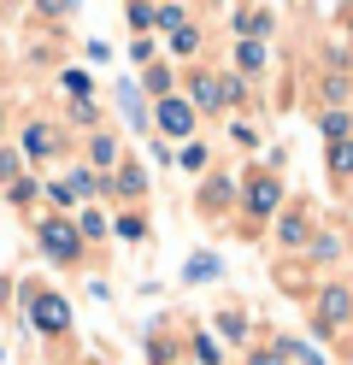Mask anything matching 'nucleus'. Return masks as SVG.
<instances>
[{"mask_svg": "<svg viewBox=\"0 0 353 365\" xmlns=\"http://www.w3.org/2000/svg\"><path fill=\"white\" fill-rule=\"evenodd\" d=\"M329 171H336V177H353V142H329Z\"/></svg>", "mask_w": 353, "mask_h": 365, "instance_id": "nucleus-14", "label": "nucleus"}, {"mask_svg": "<svg viewBox=\"0 0 353 365\" xmlns=\"http://www.w3.org/2000/svg\"><path fill=\"white\" fill-rule=\"evenodd\" d=\"M71 230H77V236H106V212H77V224H71Z\"/></svg>", "mask_w": 353, "mask_h": 365, "instance_id": "nucleus-15", "label": "nucleus"}, {"mask_svg": "<svg viewBox=\"0 0 353 365\" xmlns=\"http://www.w3.org/2000/svg\"><path fill=\"white\" fill-rule=\"evenodd\" d=\"M18 171H24V165H18V153H12V148H0V182H18Z\"/></svg>", "mask_w": 353, "mask_h": 365, "instance_id": "nucleus-28", "label": "nucleus"}, {"mask_svg": "<svg viewBox=\"0 0 353 365\" xmlns=\"http://www.w3.org/2000/svg\"><path fill=\"white\" fill-rule=\"evenodd\" d=\"M347 359H353V348H347Z\"/></svg>", "mask_w": 353, "mask_h": 365, "instance_id": "nucleus-36", "label": "nucleus"}, {"mask_svg": "<svg viewBox=\"0 0 353 365\" xmlns=\"http://www.w3.org/2000/svg\"><path fill=\"white\" fill-rule=\"evenodd\" d=\"M347 312H353V289H324L318 294V318H312V330H336V324H347Z\"/></svg>", "mask_w": 353, "mask_h": 365, "instance_id": "nucleus-5", "label": "nucleus"}, {"mask_svg": "<svg viewBox=\"0 0 353 365\" xmlns=\"http://www.w3.org/2000/svg\"><path fill=\"white\" fill-rule=\"evenodd\" d=\"M71 118H77V124H88V130H94V124H101V112H94V101H77V106H71Z\"/></svg>", "mask_w": 353, "mask_h": 365, "instance_id": "nucleus-29", "label": "nucleus"}, {"mask_svg": "<svg viewBox=\"0 0 353 365\" xmlns=\"http://www.w3.org/2000/svg\"><path fill=\"white\" fill-rule=\"evenodd\" d=\"M235 59H242V71H259V65H265V48H259V41H242Z\"/></svg>", "mask_w": 353, "mask_h": 365, "instance_id": "nucleus-18", "label": "nucleus"}, {"mask_svg": "<svg viewBox=\"0 0 353 365\" xmlns=\"http://www.w3.org/2000/svg\"><path fill=\"white\" fill-rule=\"evenodd\" d=\"M242 200H247V218H277V207H282V177H277V171H253Z\"/></svg>", "mask_w": 353, "mask_h": 365, "instance_id": "nucleus-3", "label": "nucleus"}, {"mask_svg": "<svg viewBox=\"0 0 353 365\" xmlns=\"http://www.w3.org/2000/svg\"><path fill=\"white\" fill-rule=\"evenodd\" d=\"M230 24H235V36H242V41H259V36L277 30V12H271V6H235Z\"/></svg>", "mask_w": 353, "mask_h": 365, "instance_id": "nucleus-6", "label": "nucleus"}, {"mask_svg": "<svg viewBox=\"0 0 353 365\" xmlns=\"http://www.w3.org/2000/svg\"><path fill=\"white\" fill-rule=\"evenodd\" d=\"M153 24H165V30L177 36V30L188 24V12H183V6H153Z\"/></svg>", "mask_w": 353, "mask_h": 365, "instance_id": "nucleus-17", "label": "nucleus"}, {"mask_svg": "<svg viewBox=\"0 0 353 365\" xmlns=\"http://www.w3.org/2000/svg\"><path fill=\"white\" fill-rule=\"evenodd\" d=\"M12 200H36V177H18L12 182Z\"/></svg>", "mask_w": 353, "mask_h": 365, "instance_id": "nucleus-32", "label": "nucleus"}, {"mask_svg": "<svg viewBox=\"0 0 353 365\" xmlns=\"http://www.w3.org/2000/svg\"><path fill=\"white\" fill-rule=\"evenodd\" d=\"M347 36H353V12H347Z\"/></svg>", "mask_w": 353, "mask_h": 365, "instance_id": "nucleus-34", "label": "nucleus"}, {"mask_svg": "<svg viewBox=\"0 0 353 365\" xmlns=\"http://www.w3.org/2000/svg\"><path fill=\"white\" fill-rule=\"evenodd\" d=\"M118 101H124V112H130V124H135V130L148 124V106H141V95H135V83H118Z\"/></svg>", "mask_w": 353, "mask_h": 365, "instance_id": "nucleus-12", "label": "nucleus"}, {"mask_svg": "<svg viewBox=\"0 0 353 365\" xmlns=\"http://www.w3.org/2000/svg\"><path fill=\"white\" fill-rule=\"evenodd\" d=\"M106 189H118L124 200H135V195H148V177H141V165H124V171L106 182Z\"/></svg>", "mask_w": 353, "mask_h": 365, "instance_id": "nucleus-10", "label": "nucleus"}, {"mask_svg": "<svg viewBox=\"0 0 353 365\" xmlns=\"http://www.w3.org/2000/svg\"><path fill=\"white\" fill-rule=\"evenodd\" d=\"M53 148H59V135L47 130V124H30V130H24V153H30V159H47Z\"/></svg>", "mask_w": 353, "mask_h": 365, "instance_id": "nucleus-9", "label": "nucleus"}, {"mask_svg": "<svg viewBox=\"0 0 353 365\" xmlns=\"http://www.w3.org/2000/svg\"><path fill=\"white\" fill-rule=\"evenodd\" d=\"M183 277H188V283H212V277H218V259H212V254H195Z\"/></svg>", "mask_w": 353, "mask_h": 365, "instance_id": "nucleus-13", "label": "nucleus"}, {"mask_svg": "<svg viewBox=\"0 0 353 365\" xmlns=\"http://www.w3.org/2000/svg\"><path fill=\"white\" fill-rule=\"evenodd\" d=\"M324 101H347V77H324Z\"/></svg>", "mask_w": 353, "mask_h": 365, "instance_id": "nucleus-31", "label": "nucleus"}, {"mask_svg": "<svg viewBox=\"0 0 353 365\" xmlns=\"http://www.w3.org/2000/svg\"><path fill=\"white\" fill-rule=\"evenodd\" d=\"M124 18H130V30H148V24H153V6H130Z\"/></svg>", "mask_w": 353, "mask_h": 365, "instance_id": "nucleus-30", "label": "nucleus"}, {"mask_svg": "<svg viewBox=\"0 0 353 365\" xmlns=\"http://www.w3.org/2000/svg\"><path fill=\"white\" fill-rule=\"evenodd\" d=\"M24 301H30V324L36 330H47V336H65L71 330V301H65V294H24Z\"/></svg>", "mask_w": 353, "mask_h": 365, "instance_id": "nucleus-2", "label": "nucleus"}, {"mask_svg": "<svg viewBox=\"0 0 353 365\" xmlns=\"http://www.w3.org/2000/svg\"><path fill=\"white\" fill-rule=\"evenodd\" d=\"M342 254V236H312V259H336Z\"/></svg>", "mask_w": 353, "mask_h": 365, "instance_id": "nucleus-23", "label": "nucleus"}, {"mask_svg": "<svg viewBox=\"0 0 353 365\" xmlns=\"http://www.w3.org/2000/svg\"><path fill=\"white\" fill-rule=\"evenodd\" d=\"M118 236H124V242H141V236H148V224H141L135 212H124V218H118Z\"/></svg>", "mask_w": 353, "mask_h": 365, "instance_id": "nucleus-20", "label": "nucleus"}, {"mask_svg": "<svg viewBox=\"0 0 353 365\" xmlns=\"http://www.w3.org/2000/svg\"><path fill=\"white\" fill-rule=\"evenodd\" d=\"M141 83H148V88H153V95H159V101H165V95H171V71H165V65H153V71H148V77H141Z\"/></svg>", "mask_w": 353, "mask_h": 365, "instance_id": "nucleus-21", "label": "nucleus"}, {"mask_svg": "<svg viewBox=\"0 0 353 365\" xmlns=\"http://www.w3.org/2000/svg\"><path fill=\"white\" fill-rule=\"evenodd\" d=\"M277 242L282 247H306V242H312V218H306V212H282L277 218Z\"/></svg>", "mask_w": 353, "mask_h": 365, "instance_id": "nucleus-8", "label": "nucleus"}, {"mask_svg": "<svg viewBox=\"0 0 353 365\" xmlns=\"http://www.w3.org/2000/svg\"><path fill=\"white\" fill-rule=\"evenodd\" d=\"M247 365H282V354L277 348H259V354H247Z\"/></svg>", "mask_w": 353, "mask_h": 365, "instance_id": "nucleus-33", "label": "nucleus"}, {"mask_svg": "<svg viewBox=\"0 0 353 365\" xmlns=\"http://www.w3.org/2000/svg\"><path fill=\"white\" fill-rule=\"evenodd\" d=\"M36 242H41L59 265H77V259H83V236L71 230V218H41V224H36Z\"/></svg>", "mask_w": 353, "mask_h": 365, "instance_id": "nucleus-1", "label": "nucleus"}, {"mask_svg": "<svg viewBox=\"0 0 353 365\" xmlns=\"http://www.w3.org/2000/svg\"><path fill=\"white\" fill-rule=\"evenodd\" d=\"M224 200H230V177H212L206 182V207H224Z\"/></svg>", "mask_w": 353, "mask_h": 365, "instance_id": "nucleus-25", "label": "nucleus"}, {"mask_svg": "<svg viewBox=\"0 0 353 365\" xmlns=\"http://www.w3.org/2000/svg\"><path fill=\"white\" fill-rule=\"evenodd\" d=\"M195 359H200V365H224V359H218V341H212V336H195Z\"/></svg>", "mask_w": 353, "mask_h": 365, "instance_id": "nucleus-24", "label": "nucleus"}, {"mask_svg": "<svg viewBox=\"0 0 353 365\" xmlns=\"http://www.w3.org/2000/svg\"><path fill=\"white\" fill-rule=\"evenodd\" d=\"M218 330L242 341V336H247V318H242V312H218Z\"/></svg>", "mask_w": 353, "mask_h": 365, "instance_id": "nucleus-22", "label": "nucleus"}, {"mask_svg": "<svg viewBox=\"0 0 353 365\" xmlns=\"http://www.w3.org/2000/svg\"><path fill=\"white\" fill-rule=\"evenodd\" d=\"M318 130H324V142H347V130H353V118H347V112L336 106V112H324V124H318Z\"/></svg>", "mask_w": 353, "mask_h": 365, "instance_id": "nucleus-11", "label": "nucleus"}, {"mask_svg": "<svg viewBox=\"0 0 353 365\" xmlns=\"http://www.w3.org/2000/svg\"><path fill=\"white\" fill-rule=\"evenodd\" d=\"M0 124H6V112H0Z\"/></svg>", "mask_w": 353, "mask_h": 365, "instance_id": "nucleus-35", "label": "nucleus"}, {"mask_svg": "<svg viewBox=\"0 0 353 365\" xmlns=\"http://www.w3.org/2000/svg\"><path fill=\"white\" fill-rule=\"evenodd\" d=\"M206 165V148L200 142H183V171H200Z\"/></svg>", "mask_w": 353, "mask_h": 365, "instance_id": "nucleus-27", "label": "nucleus"}, {"mask_svg": "<svg viewBox=\"0 0 353 365\" xmlns=\"http://www.w3.org/2000/svg\"><path fill=\"white\" fill-rule=\"evenodd\" d=\"M59 77H65V88H71L77 101H88V88H94V77H88V71H59Z\"/></svg>", "mask_w": 353, "mask_h": 365, "instance_id": "nucleus-19", "label": "nucleus"}, {"mask_svg": "<svg viewBox=\"0 0 353 365\" xmlns=\"http://www.w3.org/2000/svg\"><path fill=\"white\" fill-rule=\"evenodd\" d=\"M171 48H177V53H195V48H200V30H195V24L177 30V36H171Z\"/></svg>", "mask_w": 353, "mask_h": 365, "instance_id": "nucleus-26", "label": "nucleus"}, {"mask_svg": "<svg viewBox=\"0 0 353 365\" xmlns=\"http://www.w3.org/2000/svg\"><path fill=\"white\" fill-rule=\"evenodd\" d=\"M153 124H159L165 135H183V142H188V135H195V106H188L183 95H165V101L153 106Z\"/></svg>", "mask_w": 353, "mask_h": 365, "instance_id": "nucleus-4", "label": "nucleus"}, {"mask_svg": "<svg viewBox=\"0 0 353 365\" xmlns=\"http://www.w3.org/2000/svg\"><path fill=\"white\" fill-rule=\"evenodd\" d=\"M88 159H94V165H112V159H118V142H112V135H94V142H88Z\"/></svg>", "mask_w": 353, "mask_h": 365, "instance_id": "nucleus-16", "label": "nucleus"}, {"mask_svg": "<svg viewBox=\"0 0 353 365\" xmlns=\"http://www.w3.org/2000/svg\"><path fill=\"white\" fill-rule=\"evenodd\" d=\"M188 106H224V95H218V71H188V95H183Z\"/></svg>", "mask_w": 353, "mask_h": 365, "instance_id": "nucleus-7", "label": "nucleus"}]
</instances>
